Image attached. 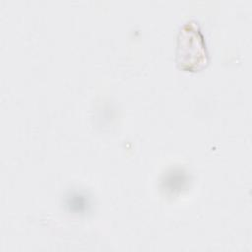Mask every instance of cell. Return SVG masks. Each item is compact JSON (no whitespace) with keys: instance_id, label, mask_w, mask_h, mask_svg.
<instances>
[{"instance_id":"cell-1","label":"cell","mask_w":252,"mask_h":252,"mask_svg":"<svg viewBox=\"0 0 252 252\" xmlns=\"http://www.w3.org/2000/svg\"><path fill=\"white\" fill-rule=\"evenodd\" d=\"M176 63L180 69L190 72L200 71L208 64L204 35L195 21L186 22L178 32Z\"/></svg>"}]
</instances>
